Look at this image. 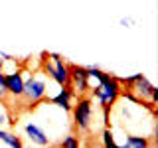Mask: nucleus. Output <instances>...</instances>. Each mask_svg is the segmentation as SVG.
<instances>
[{
  "label": "nucleus",
  "instance_id": "nucleus-1",
  "mask_svg": "<svg viewBox=\"0 0 158 148\" xmlns=\"http://www.w3.org/2000/svg\"><path fill=\"white\" fill-rule=\"evenodd\" d=\"M24 73V93H22V99H26V103L30 107H38L42 101H46V95H48V79H46V73L44 71H38V73H30L26 69H22Z\"/></svg>",
  "mask_w": 158,
  "mask_h": 148
},
{
  "label": "nucleus",
  "instance_id": "nucleus-2",
  "mask_svg": "<svg viewBox=\"0 0 158 148\" xmlns=\"http://www.w3.org/2000/svg\"><path fill=\"white\" fill-rule=\"evenodd\" d=\"M121 89H123V85L118 83V79L105 71L103 77H101V81L97 83V87L91 89V97L99 101L101 109H113V105H115L118 101V97H121Z\"/></svg>",
  "mask_w": 158,
  "mask_h": 148
},
{
  "label": "nucleus",
  "instance_id": "nucleus-3",
  "mask_svg": "<svg viewBox=\"0 0 158 148\" xmlns=\"http://www.w3.org/2000/svg\"><path fill=\"white\" fill-rule=\"evenodd\" d=\"M69 113H71L73 128H75L79 134H89L91 126H93V101H91V97L77 95Z\"/></svg>",
  "mask_w": 158,
  "mask_h": 148
},
{
  "label": "nucleus",
  "instance_id": "nucleus-4",
  "mask_svg": "<svg viewBox=\"0 0 158 148\" xmlns=\"http://www.w3.org/2000/svg\"><path fill=\"white\" fill-rule=\"evenodd\" d=\"M42 71L46 73L53 83H57L59 87L69 85V67L63 61V57L59 53H44L42 59Z\"/></svg>",
  "mask_w": 158,
  "mask_h": 148
},
{
  "label": "nucleus",
  "instance_id": "nucleus-5",
  "mask_svg": "<svg viewBox=\"0 0 158 148\" xmlns=\"http://www.w3.org/2000/svg\"><path fill=\"white\" fill-rule=\"evenodd\" d=\"M117 79H118V83H121L123 87L131 89V91L140 99V103L148 101L150 95H152V89L156 87L154 83H152L146 75H142V73H135V75H131V77H117ZM148 103H150V101H148Z\"/></svg>",
  "mask_w": 158,
  "mask_h": 148
},
{
  "label": "nucleus",
  "instance_id": "nucleus-6",
  "mask_svg": "<svg viewBox=\"0 0 158 148\" xmlns=\"http://www.w3.org/2000/svg\"><path fill=\"white\" fill-rule=\"evenodd\" d=\"M69 67V87L75 91V95H85L89 91L87 85V67L75 65V63H67Z\"/></svg>",
  "mask_w": 158,
  "mask_h": 148
},
{
  "label": "nucleus",
  "instance_id": "nucleus-7",
  "mask_svg": "<svg viewBox=\"0 0 158 148\" xmlns=\"http://www.w3.org/2000/svg\"><path fill=\"white\" fill-rule=\"evenodd\" d=\"M75 99H77L75 91H73L69 85H65V87H59V91L49 99V103H52L53 107L61 109L63 113H69V111H71V107H73V103H75Z\"/></svg>",
  "mask_w": 158,
  "mask_h": 148
},
{
  "label": "nucleus",
  "instance_id": "nucleus-8",
  "mask_svg": "<svg viewBox=\"0 0 158 148\" xmlns=\"http://www.w3.org/2000/svg\"><path fill=\"white\" fill-rule=\"evenodd\" d=\"M24 136H26L32 144H36V146H49L52 144V138L48 136V132L44 130L40 125L32 122V121L24 125Z\"/></svg>",
  "mask_w": 158,
  "mask_h": 148
},
{
  "label": "nucleus",
  "instance_id": "nucleus-9",
  "mask_svg": "<svg viewBox=\"0 0 158 148\" xmlns=\"http://www.w3.org/2000/svg\"><path fill=\"white\" fill-rule=\"evenodd\" d=\"M6 89H8V95L12 99H22V93H24V73H22V69L6 73Z\"/></svg>",
  "mask_w": 158,
  "mask_h": 148
},
{
  "label": "nucleus",
  "instance_id": "nucleus-10",
  "mask_svg": "<svg viewBox=\"0 0 158 148\" xmlns=\"http://www.w3.org/2000/svg\"><path fill=\"white\" fill-rule=\"evenodd\" d=\"M0 142L10 146V148H22L24 146L22 136H18L16 132L8 130V128H4V126H0Z\"/></svg>",
  "mask_w": 158,
  "mask_h": 148
},
{
  "label": "nucleus",
  "instance_id": "nucleus-11",
  "mask_svg": "<svg viewBox=\"0 0 158 148\" xmlns=\"http://www.w3.org/2000/svg\"><path fill=\"white\" fill-rule=\"evenodd\" d=\"M152 142L146 136H138V134H131L127 136V140L123 144H118V148H148Z\"/></svg>",
  "mask_w": 158,
  "mask_h": 148
},
{
  "label": "nucleus",
  "instance_id": "nucleus-12",
  "mask_svg": "<svg viewBox=\"0 0 158 148\" xmlns=\"http://www.w3.org/2000/svg\"><path fill=\"white\" fill-rule=\"evenodd\" d=\"M101 144L105 146V148H115V146H117V142H115V134H113L111 126H105V128L101 130Z\"/></svg>",
  "mask_w": 158,
  "mask_h": 148
},
{
  "label": "nucleus",
  "instance_id": "nucleus-13",
  "mask_svg": "<svg viewBox=\"0 0 158 148\" xmlns=\"http://www.w3.org/2000/svg\"><path fill=\"white\" fill-rule=\"evenodd\" d=\"M8 103L6 101H2L0 99V126H6V125H12V117H10V113H8Z\"/></svg>",
  "mask_w": 158,
  "mask_h": 148
},
{
  "label": "nucleus",
  "instance_id": "nucleus-14",
  "mask_svg": "<svg viewBox=\"0 0 158 148\" xmlns=\"http://www.w3.org/2000/svg\"><path fill=\"white\" fill-rule=\"evenodd\" d=\"M79 144H81V142H79V138L75 134H65L61 140H59L57 146H61V148H79Z\"/></svg>",
  "mask_w": 158,
  "mask_h": 148
},
{
  "label": "nucleus",
  "instance_id": "nucleus-15",
  "mask_svg": "<svg viewBox=\"0 0 158 148\" xmlns=\"http://www.w3.org/2000/svg\"><path fill=\"white\" fill-rule=\"evenodd\" d=\"M8 89H6V73L2 71V67H0V99L2 101H8Z\"/></svg>",
  "mask_w": 158,
  "mask_h": 148
},
{
  "label": "nucleus",
  "instance_id": "nucleus-16",
  "mask_svg": "<svg viewBox=\"0 0 158 148\" xmlns=\"http://www.w3.org/2000/svg\"><path fill=\"white\" fill-rule=\"evenodd\" d=\"M148 101H150L152 105H156V103H158V87L152 89V95H150V99H148Z\"/></svg>",
  "mask_w": 158,
  "mask_h": 148
},
{
  "label": "nucleus",
  "instance_id": "nucleus-17",
  "mask_svg": "<svg viewBox=\"0 0 158 148\" xmlns=\"http://www.w3.org/2000/svg\"><path fill=\"white\" fill-rule=\"evenodd\" d=\"M131 24H135V20H132V18H121V26L131 28Z\"/></svg>",
  "mask_w": 158,
  "mask_h": 148
}]
</instances>
